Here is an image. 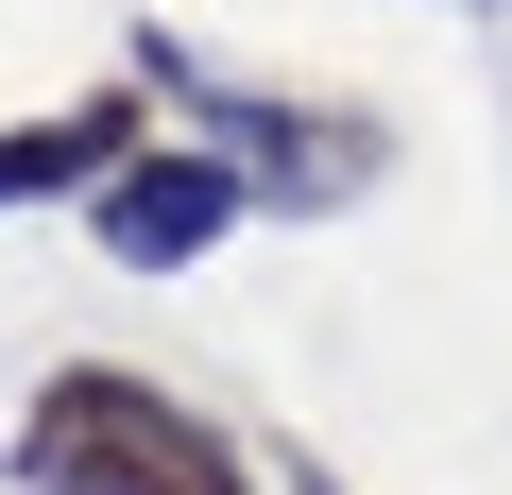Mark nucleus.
<instances>
[{"instance_id":"2","label":"nucleus","mask_w":512,"mask_h":495,"mask_svg":"<svg viewBox=\"0 0 512 495\" xmlns=\"http://www.w3.org/2000/svg\"><path fill=\"white\" fill-rule=\"evenodd\" d=\"M137 86H171L188 120H205V154L256 188V205H359L376 171H393V120L376 103H291V86H239V69H205L188 35H137Z\"/></svg>"},{"instance_id":"1","label":"nucleus","mask_w":512,"mask_h":495,"mask_svg":"<svg viewBox=\"0 0 512 495\" xmlns=\"http://www.w3.org/2000/svg\"><path fill=\"white\" fill-rule=\"evenodd\" d=\"M0 461H18V495H256V461L222 444V410H188L137 359H52Z\"/></svg>"},{"instance_id":"4","label":"nucleus","mask_w":512,"mask_h":495,"mask_svg":"<svg viewBox=\"0 0 512 495\" xmlns=\"http://www.w3.org/2000/svg\"><path fill=\"white\" fill-rule=\"evenodd\" d=\"M137 154H154V137H137V86H86V103H52V120H0V222H35V205H103Z\"/></svg>"},{"instance_id":"3","label":"nucleus","mask_w":512,"mask_h":495,"mask_svg":"<svg viewBox=\"0 0 512 495\" xmlns=\"http://www.w3.org/2000/svg\"><path fill=\"white\" fill-rule=\"evenodd\" d=\"M256 222V188L205 154V137H171V154H137L103 205H86V239H103V257L120 274H188V257H222V239Z\"/></svg>"}]
</instances>
